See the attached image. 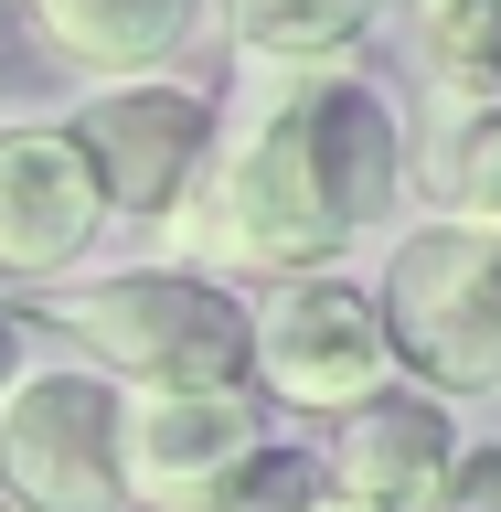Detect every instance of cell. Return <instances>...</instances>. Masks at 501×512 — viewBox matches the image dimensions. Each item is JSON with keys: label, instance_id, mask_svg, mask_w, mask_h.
I'll use <instances>...</instances> for the list:
<instances>
[{"label": "cell", "instance_id": "1", "mask_svg": "<svg viewBox=\"0 0 501 512\" xmlns=\"http://www.w3.org/2000/svg\"><path fill=\"white\" fill-rule=\"evenodd\" d=\"M406 128L352 64L267 75L246 118L214 139V171L171 214V256L192 278H342V256L395 214Z\"/></svg>", "mask_w": 501, "mask_h": 512}, {"label": "cell", "instance_id": "2", "mask_svg": "<svg viewBox=\"0 0 501 512\" xmlns=\"http://www.w3.org/2000/svg\"><path fill=\"white\" fill-rule=\"evenodd\" d=\"M64 331L86 342V363L128 374L139 395H246L256 384V331L246 299H224L192 267H118V278L64 288Z\"/></svg>", "mask_w": 501, "mask_h": 512}, {"label": "cell", "instance_id": "3", "mask_svg": "<svg viewBox=\"0 0 501 512\" xmlns=\"http://www.w3.org/2000/svg\"><path fill=\"white\" fill-rule=\"evenodd\" d=\"M374 310L416 395H501V235L448 214L406 224L384 246Z\"/></svg>", "mask_w": 501, "mask_h": 512}, {"label": "cell", "instance_id": "4", "mask_svg": "<svg viewBox=\"0 0 501 512\" xmlns=\"http://www.w3.org/2000/svg\"><path fill=\"white\" fill-rule=\"evenodd\" d=\"M0 502L11 512H128L118 395L86 363H43L0 406Z\"/></svg>", "mask_w": 501, "mask_h": 512}, {"label": "cell", "instance_id": "5", "mask_svg": "<svg viewBox=\"0 0 501 512\" xmlns=\"http://www.w3.org/2000/svg\"><path fill=\"white\" fill-rule=\"evenodd\" d=\"M246 331H256V384H267L278 406L352 416V406H374L384 384H395L384 310L352 278H278L246 310Z\"/></svg>", "mask_w": 501, "mask_h": 512}, {"label": "cell", "instance_id": "6", "mask_svg": "<svg viewBox=\"0 0 501 512\" xmlns=\"http://www.w3.org/2000/svg\"><path fill=\"white\" fill-rule=\"evenodd\" d=\"M86 171L107 182V214H139V224H171L192 203V182L214 171V96L203 86H107L75 107L64 128Z\"/></svg>", "mask_w": 501, "mask_h": 512}, {"label": "cell", "instance_id": "7", "mask_svg": "<svg viewBox=\"0 0 501 512\" xmlns=\"http://www.w3.org/2000/svg\"><path fill=\"white\" fill-rule=\"evenodd\" d=\"M256 448H267L256 395H128L118 406L128 512H203Z\"/></svg>", "mask_w": 501, "mask_h": 512}, {"label": "cell", "instance_id": "8", "mask_svg": "<svg viewBox=\"0 0 501 512\" xmlns=\"http://www.w3.org/2000/svg\"><path fill=\"white\" fill-rule=\"evenodd\" d=\"M107 235V182L64 128H0V278H64Z\"/></svg>", "mask_w": 501, "mask_h": 512}, {"label": "cell", "instance_id": "9", "mask_svg": "<svg viewBox=\"0 0 501 512\" xmlns=\"http://www.w3.org/2000/svg\"><path fill=\"white\" fill-rule=\"evenodd\" d=\"M331 491L363 512H438L448 502V470H459V427H448L438 395H395L384 384L374 406H352L320 448Z\"/></svg>", "mask_w": 501, "mask_h": 512}, {"label": "cell", "instance_id": "10", "mask_svg": "<svg viewBox=\"0 0 501 512\" xmlns=\"http://www.w3.org/2000/svg\"><path fill=\"white\" fill-rule=\"evenodd\" d=\"M32 43L64 64V75H96V86H139V75H171L203 32V0H22Z\"/></svg>", "mask_w": 501, "mask_h": 512}, {"label": "cell", "instance_id": "11", "mask_svg": "<svg viewBox=\"0 0 501 512\" xmlns=\"http://www.w3.org/2000/svg\"><path fill=\"white\" fill-rule=\"evenodd\" d=\"M384 11H395V0H224V43H235L256 75H320V64H342Z\"/></svg>", "mask_w": 501, "mask_h": 512}, {"label": "cell", "instance_id": "12", "mask_svg": "<svg viewBox=\"0 0 501 512\" xmlns=\"http://www.w3.org/2000/svg\"><path fill=\"white\" fill-rule=\"evenodd\" d=\"M416 54L448 118L501 107V0H416Z\"/></svg>", "mask_w": 501, "mask_h": 512}, {"label": "cell", "instance_id": "13", "mask_svg": "<svg viewBox=\"0 0 501 512\" xmlns=\"http://www.w3.org/2000/svg\"><path fill=\"white\" fill-rule=\"evenodd\" d=\"M406 182L438 192L448 224H480V235H501V107L491 118H438V139H427V171H406Z\"/></svg>", "mask_w": 501, "mask_h": 512}, {"label": "cell", "instance_id": "14", "mask_svg": "<svg viewBox=\"0 0 501 512\" xmlns=\"http://www.w3.org/2000/svg\"><path fill=\"white\" fill-rule=\"evenodd\" d=\"M203 512H363V502L331 491V470H320L310 448H256V459L224 480Z\"/></svg>", "mask_w": 501, "mask_h": 512}, {"label": "cell", "instance_id": "15", "mask_svg": "<svg viewBox=\"0 0 501 512\" xmlns=\"http://www.w3.org/2000/svg\"><path fill=\"white\" fill-rule=\"evenodd\" d=\"M438 512H501V448H470V459L448 470V502Z\"/></svg>", "mask_w": 501, "mask_h": 512}, {"label": "cell", "instance_id": "16", "mask_svg": "<svg viewBox=\"0 0 501 512\" xmlns=\"http://www.w3.org/2000/svg\"><path fill=\"white\" fill-rule=\"evenodd\" d=\"M22 342H32V331H22V320H11V310H0V406H11V384L32 374V363H22Z\"/></svg>", "mask_w": 501, "mask_h": 512}, {"label": "cell", "instance_id": "17", "mask_svg": "<svg viewBox=\"0 0 501 512\" xmlns=\"http://www.w3.org/2000/svg\"><path fill=\"white\" fill-rule=\"evenodd\" d=\"M0 512H11V502H0Z\"/></svg>", "mask_w": 501, "mask_h": 512}]
</instances>
